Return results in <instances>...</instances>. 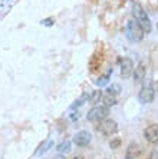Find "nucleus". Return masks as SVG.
I'll return each mask as SVG.
<instances>
[{
    "label": "nucleus",
    "mask_w": 158,
    "mask_h": 159,
    "mask_svg": "<svg viewBox=\"0 0 158 159\" xmlns=\"http://www.w3.org/2000/svg\"><path fill=\"white\" fill-rule=\"evenodd\" d=\"M127 32H128V36L132 42H141L144 39V30L141 27V25L138 23V20L135 19H131L128 20V25H127Z\"/></svg>",
    "instance_id": "f257e3e1"
},
{
    "label": "nucleus",
    "mask_w": 158,
    "mask_h": 159,
    "mask_svg": "<svg viewBox=\"0 0 158 159\" xmlns=\"http://www.w3.org/2000/svg\"><path fill=\"white\" fill-rule=\"evenodd\" d=\"M108 116H109V107L107 106H95L88 112V120L93 123H99Z\"/></svg>",
    "instance_id": "f03ea898"
},
{
    "label": "nucleus",
    "mask_w": 158,
    "mask_h": 159,
    "mask_svg": "<svg viewBox=\"0 0 158 159\" xmlns=\"http://www.w3.org/2000/svg\"><path fill=\"white\" fill-rule=\"evenodd\" d=\"M96 129L99 130L102 135H105V136H111V135H114L118 130V123L115 120H112V119L107 118L96 125Z\"/></svg>",
    "instance_id": "7ed1b4c3"
},
{
    "label": "nucleus",
    "mask_w": 158,
    "mask_h": 159,
    "mask_svg": "<svg viewBox=\"0 0 158 159\" xmlns=\"http://www.w3.org/2000/svg\"><path fill=\"white\" fill-rule=\"evenodd\" d=\"M119 69H121V78L128 79L134 73V63L129 57H124L119 60Z\"/></svg>",
    "instance_id": "20e7f679"
},
{
    "label": "nucleus",
    "mask_w": 158,
    "mask_h": 159,
    "mask_svg": "<svg viewBox=\"0 0 158 159\" xmlns=\"http://www.w3.org/2000/svg\"><path fill=\"white\" fill-rule=\"evenodd\" d=\"M154 96H155L154 89L151 86H144V88H141L140 93H138V100L142 105H148L154 100Z\"/></svg>",
    "instance_id": "39448f33"
},
{
    "label": "nucleus",
    "mask_w": 158,
    "mask_h": 159,
    "mask_svg": "<svg viewBox=\"0 0 158 159\" xmlns=\"http://www.w3.org/2000/svg\"><path fill=\"white\" fill-rule=\"evenodd\" d=\"M144 138H145V141L151 145H155L158 143V125H150L145 128L144 130Z\"/></svg>",
    "instance_id": "423d86ee"
},
{
    "label": "nucleus",
    "mask_w": 158,
    "mask_h": 159,
    "mask_svg": "<svg viewBox=\"0 0 158 159\" xmlns=\"http://www.w3.org/2000/svg\"><path fill=\"white\" fill-rule=\"evenodd\" d=\"M91 133L86 132V130H81V132L75 133L74 136V143L76 145V146H79V148H84V146H88L89 143H91Z\"/></svg>",
    "instance_id": "0eeeda50"
},
{
    "label": "nucleus",
    "mask_w": 158,
    "mask_h": 159,
    "mask_svg": "<svg viewBox=\"0 0 158 159\" xmlns=\"http://www.w3.org/2000/svg\"><path fill=\"white\" fill-rule=\"evenodd\" d=\"M145 75H147V67H145V63L144 62H140L138 66L134 67V82L135 83H142L144 79H145Z\"/></svg>",
    "instance_id": "6e6552de"
},
{
    "label": "nucleus",
    "mask_w": 158,
    "mask_h": 159,
    "mask_svg": "<svg viewBox=\"0 0 158 159\" xmlns=\"http://www.w3.org/2000/svg\"><path fill=\"white\" fill-rule=\"evenodd\" d=\"M17 3V0H0V20L12 10V7Z\"/></svg>",
    "instance_id": "1a4fd4ad"
},
{
    "label": "nucleus",
    "mask_w": 158,
    "mask_h": 159,
    "mask_svg": "<svg viewBox=\"0 0 158 159\" xmlns=\"http://www.w3.org/2000/svg\"><path fill=\"white\" fill-rule=\"evenodd\" d=\"M117 93H114L112 90H109L108 89L107 92L103 93V98H102V103L103 106H107V107H112L114 105H117Z\"/></svg>",
    "instance_id": "9d476101"
},
{
    "label": "nucleus",
    "mask_w": 158,
    "mask_h": 159,
    "mask_svg": "<svg viewBox=\"0 0 158 159\" xmlns=\"http://www.w3.org/2000/svg\"><path fill=\"white\" fill-rule=\"evenodd\" d=\"M132 16H134L135 20H138V22H142V20L148 19L147 13H145V10L142 9V6H141L140 3H134L132 4Z\"/></svg>",
    "instance_id": "9b49d317"
},
{
    "label": "nucleus",
    "mask_w": 158,
    "mask_h": 159,
    "mask_svg": "<svg viewBox=\"0 0 158 159\" xmlns=\"http://www.w3.org/2000/svg\"><path fill=\"white\" fill-rule=\"evenodd\" d=\"M141 155V148L140 145L136 143H131L127 148V152H125V158L127 159H138Z\"/></svg>",
    "instance_id": "f8f14e48"
},
{
    "label": "nucleus",
    "mask_w": 158,
    "mask_h": 159,
    "mask_svg": "<svg viewBox=\"0 0 158 159\" xmlns=\"http://www.w3.org/2000/svg\"><path fill=\"white\" fill-rule=\"evenodd\" d=\"M98 55H99V52H96L95 55L92 56V59L89 60V69H91V72H98V69L102 65V56L98 57Z\"/></svg>",
    "instance_id": "ddd939ff"
},
{
    "label": "nucleus",
    "mask_w": 158,
    "mask_h": 159,
    "mask_svg": "<svg viewBox=\"0 0 158 159\" xmlns=\"http://www.w3.org/2000/svg\"><path fill=\"white\" fill-rule=\"evenodd\" d=\"M103 98V92H101V90H95V92L91 93V96H89V102H91L92 105H96L99 103V100Z\"/></svg>",
    "instance_id": "4468645a"
},
{
    "label": "nucleus",
    "mask_w": 158,
    "mask_h": 159,
    "mask_svg": "<svg viewBox=\"0 0 158 159\" xmlns=\"http://www.w3.org/2000/svg\"><path fill=\"white\" fill-rule=\"evenodd\" d=\"M56 151L60 152V153H68V152H70V142L65 141V142H62V143H59L58 146H56Z\"/></svg>",
    "instance_id": "2eb2a0df"
},
{
    "label": "nucleus",
    "mask_w": 158,
    "mask_h": 159,
    "mask_svg": "<svg viewBox=\"0 0 158 159\" xmlns=\"http://www.w3.org/2000/svg\"><path fill=\"white\" fill-rule=\"evenodd\" d=\"M89 96H91V93H85V95H82L81 98L78 100H75L74 102V105H72V109H76V107H79V106H82V105L86 102V100L89 99Z\"/></svg>",
    "instance_id": "dca6fc26"
},
{
    "label": "nucleus",
    "mask_w": 158,
    "mask_h": 159,
    "mask_svg": "<svg viewBox=\"0 0 158 159\" xmlns=\"http://www.w3.org/2000/svg\"><path fill=\"white\" fill-rule=\"evenodd\" d=\"M141 25V27H142L144 33H150L151 29H152V26H151V20L150 19H145V20H142V22H138Z\"/></svg>",
    "instance_id": "f3484780"
},
{
    "label": "nucleus",
    "mask_w": 158,
    "mask_h": 159,
    "mask_svg": "<svg viewBox=\"0 0 158 159\" xmlns=\"http://www.w3.org/2000/svg\"><path fill=\"white\" fill-rule=\"evenodd\" d=\"M52 146V141H48V142H45L43 145H42L41 148L37 149L36 152V155H42V153H45V152H48V149Z\"/></svg>",
    "instance_id": "a211bd4d"
},
{
    "label": "nucleus",
    "mask_w": 158,
    "mask_h": 159,
    "mask_svg": "<svg viewBox=\"0 0 158 159\" xmlns=\"http://www.w3.org/2000/svg\"><path fill=\"white\" fill-rule=\"evenodd\" d=\"M111 72H112V70H109L107 75H105V76H102V78L98 79V82H96V85H98V86H103V85H105V83H107V82L109 80V75H111Z\"/></svg>",
    "instance_id": "6ab92c4d"
},
{
    "label": "nucleus",
    "mask_w": 158,
    "mask_h": 159,
    "mask_svg": "<svg viewBox=\"0 0 158 159\" xmlns=\"http://www.w3.org/2000/svg\"><path fill=\"white\" fill-rule=\"evenodd\" d=\"M109 145H111V148H112V149L118 148V146H119V145H121V139H118V138H117V139H114V141L111 142Z\"/></svg>",
    "instance_id": "aec40b11"
},
{
    "label": "nucleus",
    "mask_w": 158,
    "mask_h": 159,
    "mask_svg": "<svg viewBox=\"0 0 158 159\" xmlns=\"http://www.w3.org/2000/svg\"><path fill=\"white\" fill-rule=\"evenodd\" d=\"M50 23H53V20H52V19H46V20H42V25H45V26H52Z\"/></svg>",
    "instance_id": "412c9836"
},
{
    "label": "nucleus",
    "mask_w": 158,
    "mask_h": 159,
    "mask_svg": "<svg viewBox=\"0 0 158 159\" xmlns=\"http://www.w3.org/2000/svg\"><path fill=\"white\" fill-rule=\"evenodd\" d=\"M72 159H84V158H82V156H74Z\"/></svg>",
    "instance_id": "4be33fe9"
},
{
    "label": "nucleus",
    "mask_w": 158,
    "mask_h": 159,
    "mask_svg": "<svg viewBox=\"0 0 158 159\" xmlns=\"http://www.w3.org/2000/svg\"><path fill=\"white\" fill-rule=\"evenodd\" d=\"M157 29H158V25H157Z\"/></svg>",
    "instance_id": "5701e85b"
}]
</instances>
